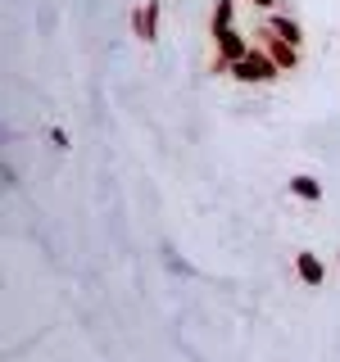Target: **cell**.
<instances>
[{
	"label": "cell",
	"mask_w": 340,
	"mask_h": 362,
	"mask_svg": "<svg viewBox=\"0 0 340 362\" xmlns=\"http://www.w3.org/2000/svg\"><path fill=\"white\" fill-rule=\"evenodd\" d=\"M227 77H236V82H245V86H268V82H277V77H281V68L272 64V54L264 50V45H249V54H245V59H236Z\"/></svg>",
	"instance_id": "obj_1"
},
{
	"label": "cell",
	"mask_w": 340,
	"mask_h": 362,
	"mask_svg": "<svg viewBox=\"0 0 340 362\" xmlns=\"http://www.w3.org/2000/svg\"><path fill=\"white\" fill-rule=\"evenodd\" d=\"M209 45H213V64H209V73H213V77H227V73H232V64H236V59H245L254 41H245V32H241V28H227V32H218V37H209Z\"/></svg>",
	"instance_id": "obj_2"
},
{
	"label": "cell",
	"mask_w": 340,
	"mask_h": 362,
	"mask_svg": "<svg viewBox=\"0 0 340 362\" xmlns=\"http://www.w3.org/2000/svg\"><path fill=\"white\" fill-rule=\"evenodd\" d=\"M254 45H264V50L272 54V64H277V68H281V73H295V68H300V59H304V54H300V50H295V45H290V41H281V37H272V32L264 28V23H259V28H254Z\"/></svg>",
	"instance_id": "obj_3"
},
{
	"label": "cell",
	"mask_w": 340,
	"mask_h": 362,
	"mask_svg": "<svg viewBox=\"0 0 340 362\" xmlns=\"http://www.w3.org/2000/svg\"><path fill=\"white\" fill-rule=\"evenodd\" d=\"M159 14H164V5H159V0H145V5L132 9V32H136V41H145V45L159 41Z\"/></svg>",
	"instance_id": "obj_4"
},
{
	"label": "cell",
	"mask_w": 340,
	"mask_h": 362,
	"mask_svg": "<svg viewBox=\"0 0 340 362\" xmlns=\"http://www.w3.org/2000/svg\"><path fill=\"white\" fill-rule=\"evenodd\" d=\"M295 276H300L309 290H322L327 286V263L313 254V249H295Z\"/></svg>",
	"instance_id": "obj_5"
},
{
	"label": "cell",
	"mask_w": 340,
	"mask_h": 362,
	"mask_svg": "<svg viewBox=\"0 0 340 362\" xmlns=\"http://www.w3.org/2000/svg\"><path fill=\"white\" fill-rule=\"evenodd\" d=\"M264 28L272 32V37H281V41H290V45H295V50H304V28H300V23H295L290 14H268V23H264Z\"/></svg>",
	"instance_id": "obj_6"
},
{
	"label": "cell",
	"mask_w": 340,
	"mask_h": 362,
	"mask_svg": "<svg viewBox=\"0 0 340 362\" xmlns=\"http://www.w3.org/2000/svg\"><path fill=\"white\" fill-rule=\"evenodd\" d=\"M286 190H290L295 199H304V204H322V181L309 177V173H295V177L286 181Z\"/></svg>",
	"instance_id": "obj_7"
},
{
	"label": "cell",
	"mask_w": 340,
	"mask_h": 362,
	"mask_svg": "<svg viewBox=\"0 0 340 362\" xmlns=\"http://www.w3.org/2000/svg\"><path fill=\"white\" fill-rule=\"evenodd\" d=\"M236 28V0H213V18H209V37Z\"/></svg>",
	"instance_id": "obj_8"
},
{
	"label": "cell",
	"mask_w": 340,
	"mask_h": 362,
	"mask_svg": "<svg viewBox=\"0 0 340 362\" xmlns=\"http://www.w3.org/2000/svg\"><path fill=\"white\" fill-rule=\"evenodd\" d=\"M249 5H254L259 14H277V0H249Z\"/></svg>",
	"instance_id": "obj_9"
}]
</instances>
